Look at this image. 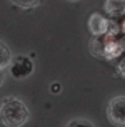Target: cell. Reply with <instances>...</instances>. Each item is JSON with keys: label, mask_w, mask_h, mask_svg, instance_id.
<instances>
[{"label": "cell", "mask_w": 125, "mask_h": 127, "mask_svg": "<svg viewBox=\"0 0 125 127\" xmlns=\"http://www.w3.org/2000/svg\"><path fill=\"white\" fill-rule=\"evenodd\" d=\"M30 110L16 98H7L0 106V122L5 127H22L30 121Z\"/></svg>", "instance_id": "cell-1"}, {"label": "cell", "mask_w": 125, "mask_h": 127, "mask_svg": "<svg viewBox=\"0 0 125 127\" xmlns=\"http://www.w3.org/2000/svg\"><path fill=\"white\" fill-rule=\"evenodd\" d=\"M90 48L97 58H102V59L117 58L124 50L123 46L112 35H109V32L96 36L90 44Z\"/></svg>", "instance_id": "cell-2"}, {"label": "cell", "mask_w": 125, "mask_h": 127, "mask_svg": "<svg viewBox=\"0 0 125 127\" xmlns=\"http://www.w3.org/2000/svg\"><path fill=\"white\" fill-rule=\"evenodd\" d=\"M106 114L109 121L117 127H125V96H116L108 103Z\"/></svg>", "instance_id": "cell-3"}, {"label": "cell", "mask_w": 125, "mask_h": 127, "mask_svg": "<svg viewBox=\"0 0 125 127\" xmlns=\"http://www.w3.org/2000/svg\"><path fill=\"white\" fill-rule=\"evenodd\" d=\"M9 72L13 79H26L34 72V63L26 55L15 56L9 64Z\"/></svg>", "instance_id": "cell-4"}, {"label": "cell", "mask_w": 125, "mask_h": 127, "mask_svg": "<svg viewBox=\"0 0 125 127\" xmlns=\"http://www.w3.org/2000/svg\"><path fill=\"white\" fill-rule=\"evenodd\" d=\"M88 27H89V31L94 36H100L109 31V22L100 12H94L90 15L88 20Z\"/></svg>", "instance_id": "cell-5"}, {"label": "cell", "mask_w": 125, "mask_h": 127, "mask_svg": "<svg viewBox=\"0 0 125 127\" xmlns=\"http://www.w3.org/2000/svg\"><path fill=\"white\" fill-rule=\"evenodd\" d=\"M105 11L113 18H120L125 15V0H106Z\"/></svg>", "instance_id": "cell-6"}, {"label": "cell", "mask_w": 125, "mask_h": 127, "mask_svg": "<svg viewBox=\"0 0 125 127\" xmlns=\"http://www.w3.org/2000/svg\"><path fill=\"white\" fill-rule=\"evenodd\" d=\"M12 54H11V50H9V47L7 46L4 42H1L0 40V68L1 70H4L11 64L12 62Z\"/></svg>", "instance_id": "cell-7"}, {"label": "cell", "mask_w": 125, "mask_h": 127, "mask_svg": "<svg viewBox=\"0 0 125 127\" xmlns=\"http://www.w3.org/2000/svg\"><path fill=\"white\" fill-rule=\"evenodd\" d=\"M9 1L20 8H31V7H35L39 0H9Z\"/></svg>", "instance_id": "cell-8"}, {"label": "cell", "mask_w": 125, "mask_h": 127, "mask_svg": "<svg viewBox=\"0 0 125 127\" xmlns=\"http://www.w3.org/2000/svg\"><path fill=\"white\" fill-rule=\"evenodd\" d=\"M66 127H94V125L92 122L86 121V119H74Z\"/></svg>", "instance_id": "cell-9"}, {"label": "cell", "mask_w": 125, "mask_h": 127, "mask_svg": "<svg viewBox=\"0 0 125 127\" xmlns=\"http://www.w3.org/2000/svg\"><path fill=\"white\" fill-rule=\"evenodd\" d=\"M117 67H119V72L125 78V58H123V60L119 63V66H117Z\"/></svg>", "instance_id": "cell-10"}, {"label": "cell", "mask_w": 125, "mask_h": 127, "mask_svg": "<svg viewBox=\"0 0 125 127\" xmlns=\"http://www.w3.org/2000/svg\"><path fill=\"white\" fill-rule=\"evenodd\" d=\"M3 83H4V72H3V70L0 68V87H1Z\"/></svg>", "instance_id": "cell-11"}, {"label": "cell", "mask_w": 125, "mask_h": 127, "mask_svg": "<svg viewBox=\"0 0 125 127\" xmlns=\"http://www.w3.org/2000/svg\"><path fill=\"white\" fill-rule=\"evenodd\" d=\"M53 87H54V88H51V91H53V92H57V87H61V84H59V83H55V84H53ZM58 90L61 91V88H58Z\"/></svg>", "instance_id": "cell-12"}, {"label": "cell", "mask_w": 125, "mask_h": 127, "mask_svg": "<svg viewBox=\"0 0 125 127\" xmlns=\"http://www.w3.org/2000/svg\"><path fill=\"white\" fill-rule=\"evenodd\" d=\"M123 31L125 32V19H124V22H123Z\"/></svg>", "instance_id": "cell-13"}, {"label": "cell", "mask_w": 125, "mask_h": 127, "mask_svg": "<svg viewBox=\"0 0 125 127\" xmlns=\"http://www.w3.org/2000/svg\"><path fill=\"white\" fill-rule=\"evenodd\" d=\"M69 1H79V0H69Z\"/></svg>", "instance_id": "cell-14"}]
</instances>
